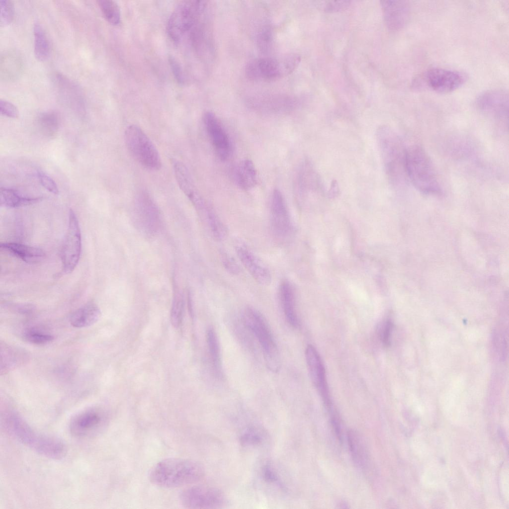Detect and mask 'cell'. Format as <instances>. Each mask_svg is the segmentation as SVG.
<instances>
[{"instance_id": "6da1fadb", "label": "cell", "mask_w": 509, "mask_h": 509, "mask_svg": "<svg viewBox=\"0 0 509 509\" xmlns=\"http://www.w3.org/2000/svg\"><path fill=\"white\" fill-rule=\"evenodd\" d=\"M4 426L18 441L46 457L60 459L66 453V447L58 438L33 429L15 410L8 409L2 414Z\"/></svg>"}, {"instance_id": "7a4b0ae2", "label": "cell", "mask_w": 509, "mask_h": 509, "mask_svg": "<svg viewBox=\"0 0 509 509\" xmlns=\"http://www.w3.org/2000/svg\"><path fill=\"white\" fill-rule=\"evenodd\" d=\"M205 472L198 463L186 459L168 458L157 463L149 478L154 484L168 488L190 485L201 480Z\"/></svg>"}, {"instance_id": "3957f363", "label": "cell", "mask_w": 509, "mask_h": 509, "mask_svg": "<svg viewBox=\"0 0 509 509\" xmlns=\"http://www.w3.org/2000/svg\"><path fill=\"white\" fill-rule=\"evenodd\" d=\"M406 175L413 186L425 194H438L441 188L433 165L425 150L419 145L406 149Z\"/></svg>"}, {"instance_id": "277c9868", "label": "cell", "mask_w": 509, "mask_h": 509, "mask_svg": "<svg viewBox=\"0 0 509 509\" xmlns=\"http://www.w3.org/2000/svg\"><path fill=\"white\" fill-rule=\"evenodd\" d=\"M244 325L258 340L267 368L277 372L281 367V360L278 347L273 335L264 318L256 309L247 307L244 311Z\"/></svg>"}, {"instance_id": "5b68a950", "label": "cell", "mask_w": 509, "mask_h": 509, "mask_svg": "<svg viewBox=\"0 0 509 509\" xmlns=\"http://www.w3.org/2000/svg\"><path fill=\"white\" fill-rule=\"evenodd\" d=\"M376 136L386 173L391 181L397 182L406 175V149L399 137L388 126L379 127Z\"/></svg>"}, {"instance_id": "8992f818", "label": "cell", "mask_w": 509, "mask_h": 509, "mask_svg": "<svg viewBox=\"0 0 509 509\" xmlns=\"http://www.w3.org/2000/svg\"><path fill=\"white\" fill-rule=\"evenodd\" d=\"M300 61V56L295 53L254 59L247 64L246 75L249 79L254 81L278 80L292 73Z\"/></svg>"}, {"instance_id": "52a82bcc", "label": "cell", "mask_w": 509, "mask_h": 509, "mask_svg": "<svg viewBox=\"0 0 509 509\" xmlns=\"http://www.w3.org/2000/svg\"><path fill=\"white\" fill-rule=\"evenodd\" d=\"M125 142L129 153L141 166L150 170L162 166L160 154L150 138L138 126L131 125L124 133Z\"/></svg>"}, {"instance_id": "ba28073f", "label": "cell", "mask_w": 509, "mask_h": 509, "mask_svg": "<svg viewBox=\"0 0 509 509\" xmlns=\"http://www.w3.org/2000/svg\"><path fill=\"white\" fill-rule=\"evenodd\" d=\"M207 6L206 1H181L168 20L167 28L170 38L175 42H179L184 34L197 23Z\"/></svg>"}, {"instance_id": "9c48e42d", "label": "cell", "mask_w": 509, "mask_h": 509, "mask_svg": "<svg viewBox=\"0 0 509 509\" xmlns=\"http://www.w3.org/2000/svg\"><path fill=\"white\" fill-rule=\"evenodd\" d=\"M465 75L459 71L434 68L422 74L413 83L415 88H427L438 93H445L455 90L464 84Z\"/></svg>"}, {"instance_id": "30bf717a", "label": "cell", "mask_w": 509, "mask_h": 509, "mask_svg": "<svg viewBox=\"0 0 509 509\" xmlns=\"http://www.w3.org/2000/svg\"><path fill=\"white\" fill-rule=\"evenodd\" d=\"M82 236L78 219L72 209L69 211V226L60 251L62 271L71 273L77 265L82 252Z\"/></svg>"}, {"instance_id": "8fae6325", "label": "cell", "mask_w": 509, "mask_h": 509, "mask_svg": "<svg viewBox=\"0 0 509 509\" xmlns=\"http://www.w3.org/2000/svg\"><path fill=\"white\" fill-rule=\"evenodd\" d=\"M181 505L187 509H218L226 503L223 492L215 487L198 485L189 487L180 493Z\"/></svg>"}, {"instance_id": "7c38bea8", "label": "cell", "mask_w": 509, "mask_h": 509, "mask_svg": "<svg viewBox=\"0 0 509 509\" xmlns=\"http://www.w3.org/2000/svg\"><path fill=\"white\" fill-rule=\"evenodd\" d=\"M108 416L102 410L91 408L76 414L69 424L71 433L77 438H87L96 435L105 427Z\"/></svg>"}, {"instance_id": "4fadbf2b", "label": "cell", "mask_w": 509, "mask_h": 509, "mask_svg": "<svg viewBox=\"0 0 509 509\" xmlns=\"http://www.w3.org/2000/svg\"><path fill=\"white\" fill-rule=\"evenodd\" d=\"M305 354L312 383L321 397L325 407L332 416L335 413L322 359L317 349L311 344H309L306 347Z\"/></svg>"}, {"instance_id": "5bb4252c", "label": "cell", "mask_w": 509, "mask_h": 509, "mask_svg": "<svg viewBox=\"0 0 509 509\" xmlns=\"http://www.w3.org/2000/svg\"><path fill=\"white\" fill-rule=\"evenodd\" d=\"M477 108L484 114L494 119L508 121L509 115V95L501 89H491L478 96L476 99Z\"/></svg>"}, {"instance_id": "9a60e30c", "label": "cell", "mask_w": 509, "mask_h": 509, "mask_svg": "<svg viewBox=\"0 0 509 509\" xmlns=\"http://www.w3.org/2000/svg\"><path fill=\"white\" fill-rule=\"evenodd\" d=\"M203 122L207 134L217 157L222 161L228 159L231 152V144L225 129L216 115L206 111Z\"/></svg>"}, {"instance_id": "2e32d148", "label": "cell", "mask_w": 509, "mask_h": 509, "mask_svg": "<svg viewBox=\"0 0 509 509\" xmlns=\"http://www.w3.org/2000/svg\"><path fill=\"white\" fill-rule=\"evenodd\" d=\"M270 224L275 237L280 240L286 239L291 229L289 213L285 200L278 189L273 190L270 201Z\"/></svg>"}, {"instance_id": "e0dca14e", "label": "cell", "mask_w": 509, "mask_h": 509, "mask_svg": "<svg viewBox=\"0 0 509 509\" xmlns=\"http://www.w3.org/2000/svg\"><path fill=\"white\" fill-rule=\"evenodd\" d=\"M384 22L390 30L401 29L407 24L410 14L409 3L404 0L380 1Z\"/></svg>"}, {"instance_id": "ac0fdd59", "label": "cell", "mask_w": 509, "mask_h": 509, "mask_svg": "<svg viewBox=\"0 0 509 509\" xmlns=\"http://www.w3.org/2000/svg\"><path fill=\"white\" fill-rule=\"evenodd\" d=\"M236 250L240 261L253 279L261 285H268L271 275L267 267L246 247L239 245Z\"/></svg>"}, {"instance_id": "d6986e66", "label": "cell", "mask_w": 509, "mask_h": 509, "mask_svg": "<svg viewBox=\"0 0 509 509\" xmlns=\"http://www.w3.org/2000/svg\"><path fill=\"white\" fill-rule=\"evenodd\" d=\"M253 108L268 113H283L292 110L296 104L292 96L283 94L256 96L249 99Z\"/></svg>"}, {"instance_id": "ffe728a7", "label": "cell", "mask_w": 509, "mask_h": 509, "mask_svg": "<svg viewBox=\"0 0 509 509\" xmlns=\"http://www.w3.org/2000/svg\"><path fill=\"white\" fill-rule=\"evenodd\" d=\"M24 68L22 57L14 49L1 52L0 56V79L5 82H12L21 76Z\"/></svg>"}, {"instance_id": "44dd1931", "label": "cell", "mask_w": 509, "mask_h": 509, "mask_svg": "<svg viewBox=\"0 0 509 509\" xmlns=\"http://www.w3.org/2000/svg\"><path fill=\"white\" fill-rule=\"evenodd\" d=\"M279 297L286 320L292 327L297 328L299 322L296 311L294 289L288 280H284L280 283Z\"/></svg>"}, {"instance_id": "7402d4cb", "label": "cell", "mask_w": 509, "mask_h": 509, "mask_svg": "<svg viewBox=\"0 0 509 509\" xmlns=\"http://www.w3.org/2000/svg\"><path fill=\"white\" fill-rule=\"evenodd\" d=\"M0 248L1 250L26 263H37L45 257V254L41 249L20 243H1Z\"/></svg>"}, {"instance_id": "603a6c76", "label": "cell", "mask_w": 509, "mask_h": 509, "mask_svg": "<svg viewBox=\"0 0 509 509\" xmlns=\"http://www.w3.org/2000/svg\"><path fill=\"white\" fill-rule=\"evenodd\" d=\"M100 316L101 312L97 305L89 302L75 310L70 317V322L75 328H85L95 323Z\"/></svg>"}, {"instance_id": "cb8c5ba5", "label": "cell", "mask_w": 509, "mask_h": 509, "mask_svg": "<svg viewBox=\"0 0 509 509\" xmlns=\"http://www.w3.org/2000/svg\"><path fill=\"white\" fill-rule=\"evenodd\" d=\"M34 53L39 61L47 60L51 53L50 43L47 33L40 23L36 21L33 27Z\"/></svg>"}, {"instance_id": "d4e9b609", "label": "cell", "mask_w": 509, "mask_h": 509, "mask_svg": "<svg viewBox=\"0 0 509 509\" xmlns=\"http://www.w3.org/2000/svg\"><path fill=\"white\" fill-rule=\"evenodd\" d=\"M236 181L245 190L253 188L257 182V172L253 162L249 159L242 161L238 166L236 173Z\"/></svg>"}, {"instance_id": "484cf974", "label": "cell", "mask_w": 509, "mask_h": 509, "mask_svg": "<svg viewBox=\"0 0 509 509\" xmlns=\"http://www.w3.org/2000/svg\"><path fill=\"white\" fill-rule=\"evenodd\" d=\"M41 199L40 197H24L12 188L1 187L0 189V205L8 208L30 205L39 202Z\"/></svg>"}, {"instance_id": "4316f807", "label": "cell", "mask_w": 509, "mask_h": 509, "mask_svg": "<svg viewBox=\"0 0 509 509\" xmlns=\"http://www.w3.org/2000/svg\"><path fill=\"white\" fill-rule=\"evenodd\" d=\"M206 341L212 368L218 378L222 376V367L219 343L216 333L212 327L206 331Z\"/></svg>"}, {"instance_id": "83f0119b", "label": "cell", "mask_w": 509, "mask_h": 509, "mask_svg": "<svg viewBox=\"0 0 509 509\" xmlns=\"http://www.w3.org/2000/svg\"><path fill=\"white\" fill-rule=\"evenodd\" d=\"M23 351L4 344L1 346L0 372L5 373L22 363L24 359Z\"/></svg>"}, {"instance_id": "f1b7e54d", "label": "cell", "mask_w": 509, "mask_h": 509, "mask_svg": "<svg viewBox=\"0 0 509 509\" xmlns=\"http://www.w3.org/2000/svg\"><path fill=\"white\" fill-rule=\"evenodd\" d=\"M265 437V434L262 429L256 426L251 425L248 426L243 431L240 439L243 445L255 446L262 444Z\"/></svg>"}, {"instance_id": "f546056e", "label": "cell", "mask_w": 509, "mask_h": 509, "mask_svg": "<svg viewBox=\"0 0 509 509\" xmlns=\"http://www.w3.org/2000/svg\"><path fill=\"white\" fill-rule=\"evenodd\" d=\"M97 4L105 19L113 25L119 23L120 9L116 1L112 0H98Z\"/></svg>"}, {"instance_id": "4dcf8cb0", "label": "cell", "mask_w": 509, "mask_h": 509, "mask_svg": "<svg viewBox=\"0 0 509 509\" xmlns=\"http://www.w3.org/2000/svg\"><path fill=\"white\" fill-rule=\"evenodd\" d=\"M316 5L321 10L326 12H337L347 9L350 4L349 0H319Z\"/></svg>"}, {"instance_id": "1f68e13d", "label": "cell", "mask_w": 509, "mask_h": 509, "mask_svg": "<svg viewBox=\"0 0 509 509\" xmlns=\"http://www.w3.org/2000/svg\"><path fill=\"white\" fill-rule=\"evenodd\" d=\"M273 35L271 27L264 25L258 31L257 36V44L260 50L264 53L268 52L272 44Z\"/></svg>"}, {"instance_id": "d6a6232c", "label": "cell", "mask_w": 509, "mask_h": 509, "mask_svg": "<svg viewBox=\"0 0 509 509\" xmlns=\"http://www.w3.org/2000/svg\"><path fill=\"white\" fill-rule=\"evenodd\" d=\"M23 337L28 342L35 344H47L54 339L51 335L34 329L26 330L23 334Z\"/></svg>"}, {"instance_id": "836d02e7", "label": "cell", "mask_w": 509, "mask_h": 509, "mask_svg": "<svg viewBox=\"0 0 509 509\" xmlns=\"http://www.w3.org/2000/svg\"><path fill=\"white\" fill-rule=\"evenodd\" d=\"M0 25L4 26L10 24L14 15V7L10 0H0Z\"/></svg>"}, {"instance_id": "e575fe53", "label": "cell", "mask_w": 509, "mask_h": 509, "mask_svg": "<svg viewBox=\"0 0 509 509\" xmlns=\"http://www.w3.org/2000/svg\"><path fill=\"white\" fill-rule=\"evenodd\" d=\"M392 330V322L388 318L384 319L378 328V337L385 346H388L390 344Z\"/></svg>"}, {"instance_id": "d590c367", "label": "cell", "mask_w": 509, "mask_h": 509, "mask_svg": "<svg viewBox=\"0 0 509 509\" xmlns=\"http://www.w3.org/2000/svg\"><path fill=\"white\" fill-rule=\"evenodd\" d=\"M183 303L182 299L176 298L174 299L171 311L170 321L172 326L178 328L182 321Z\"/></svg>"}, {"instance_id": "8d00e7d4", "label": "cell", "mask_w": 509, "mask_h": 509, "mask_svg": "<svg viewBox=\"0 0 509 509\" xmlns=\"http://www.w3.org/2000/svg\"><path fill=\"white\" fill-rule=\"evenodd\" d=\"M261 473L263 480L267 483L282 486L277 472L270 464L264 465L261 468Z\"/></svg>"}, {"instance_id": "74e56055", "label": "cell", "mask_w": 509, "mask_h": 509, "mask_svg": "<svg viewBox=\"0 0 509 509\" xmlns=\"http://www.w3.org/2000/svg\"><path fill=\"white\" fill-rule=\"evenodd\" d=\"M37 174L40 183L46 190L54 194H59L58 186L52 177L41 171H39Z\"/></svg>"}, {"instance_id": "f35d334b", "label": "cell", "mask_w": 509, "mask_h": 509, "mask_svg": "<svg viewBox=\"0 0 509 509\" xmlns=\"http://www.w3.org/2000/svg\"><path fill=\"white\" fill-rule=\"evenodd\" d=\"M0 112L6 117L15 118L18 117L17 108L10 102L5 99H0Z\"/></svg>"}, {"instance_id": "ab89813d", "label": "cell", "mask_w": 509, "mask_h": 509, "mask_svg": "<svg viewBox=\"0 0 509 509\" xmlns=\"http://www.w3.org/2000/svg\"><path fill=\"white\" fill-rule=\"evenodd\" d=\"M168 60L175 80L179 84H183L184 80V76L180 64L171 56H169Z\"/></svg>"}, {"instance_id": "60d3db41", "label": "cell", "mask_w": 509, "mask_h": 509, "mask_svg": "<svg viewBox=\"0 0 509 509\" xmlns=\"http://www.w3.org/2000/svg\"><path fill=\"white\" fill-rule=\"evenodd\" d=\"M222 261L225 269L233 274H237L240 272V268L235 260L226 254H222Z\"/></svg>"}, {"instance_id": "b9f144b4", "label": "cell", "mask_w": 509, "mask_h": 509, "mask_svg": "<svg viewBox=\"0 0 509 509\" xmlns=\"http://www.w3.org/2000/svg\"><path fill=\"white\" fill-rule=\"evenodd\" d=\"M329 191L330 193L333 194L334 193H337L339 191V186L336 180H333L332 182L331 188Z\"/></svg>"}]
</instances>
